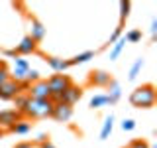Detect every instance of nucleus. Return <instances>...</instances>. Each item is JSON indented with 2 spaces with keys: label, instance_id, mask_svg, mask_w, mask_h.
<instances>
[{
  "label": "nucleus",
  "instance_id": "2",
  "mask_svg": "<svg viewBox=\"0 0 157 148\" xmlns=\"http://www.w3.org/2000/svg\"><path fill=\"white\" fill-rule=\"evenodd\" d=\"M155 101H157L155 87L149 85V83L134 89V91H132V95H130V103L134 107H137V109H151V107L155 105Z\"/></svg>",
  "mask_w": 157,
  "mask_h": 148
},
{
  "label": "nucleus",
  "instance_id": "25",
  "mask_svg": "<svg viewBox=\"0 0 157 148\" xmlns=\"http://www.w3.org/2000/svg\"><path fill=\"white\" fill-rule=\"evenodd\" d=\"M134 128H136V121H134V118H124V122H122V130L130 132V130H134Z\"/></svg>",
  "mask_w": 157,
  "mask_h": 148
},
{
  "label": "nucleus",
  "instance_id": "24",
  "mask_svg": "<svg viewBox=\"0 0 157 148\" xmlns=\"http://www.w3.org/2000/svg\"><path fill=\"white\" fill-rule=\"evenodd\" d=\"M36 81H39V71H37V69H32V67H29L28 71H26V83H29V85H32V83H36Z\"/></svg>",
  "mask_w": 157,
  "mask_h": 148
},
{
  "label": "nucleus",
  "instance_id": "21",
  "mask_svg": "<svg viewBox=\"0 0 157 148\" xmlns=\"http://www.w3.org/2000/svg\"><path fill=\"white\" fill-rule=\"evenodd\" d=\"M28 95L26 93H20L18 97H14V103H16V111L20 113V115H22V111H24V107H26V103H28Z\"/></svg>",
  "mask_w": 157,
  "mask_h": 148
},
{
  "label": "nucleus",
  "instance_id": "26",
  "mask_svg": "<svg viewBox=\"0 0 157 148\" xmlns=\"http://www.w3.org/2000/svg\"><path fill=\"white\" fill-rule=\"evenodd\" d=\"M8 79H10V71L6 69V65L2 63V65H0V85H2V83H6Z\"/></svg>",
  "mask_w": 157,
  "mask_h": 148
},
{
  "label": "nucleus",
  "instance_id": "19",
  "mask_svg": "<svg viewBox=\"0 0 157 148\" xmlns=\"http://www.w3.org/2000/svg\"><path fill=\"white\" fill-rule=\"evenodd\" d=\"M112 128H114V117H106L104 118V125H102V130H100V138H108L112 132Z\"/></svg>",
  "mask_w": 157,
  "mask_h": 148
},
{
  "label": "nucleus",
  "instance_id": "14",
  "mask_svg": "<svg viewBox=\"0 0 157 148\" xmlns=\"http://www.w3.org/2000/svg\"><path fill=\"white\" fill-rule=\"evenodd\" d=\"M120 97H122V89L120 85L112 79L110 81V85H108V99H110V105H114V103L120 101Z\"/></svg>",
  "mask_w": 157,
  "mask_h": 148
},
{
  "label": "nucleus",
  "instance_id": "16",
  "mask_svg": "<svg viewBox=\"0 0 157 148\" xmlns=\"http://www.w3.org/2000/svg\"><path fill=\"white\" fill-rule=\"evenodd\" d=\"M94 57V51H85V53H78L73 59H69V65H81V63H86Z\"/></svg>",
  "mask_w": 157,
  "mask_h": 148
},
{
  "label": "nucleus",
  "instance_id": "34",
  "mask_svg": "<svg viewBox=\"0 0 157 148\" xmlns=\"http://www.w3.org/2000/svg\"><path fill=\"white\" fill-rule=\"evenodd\" d=\"M0 65H2V61H0Z\"/></svg>",
  "mask_w": 157,
  "mask_h": 148
},
{
  "label": "nucleus",
  "instance_id": "11",
  "mask_svg": "<svg viewBox=\"0 0 157 148\" xmlns=\"http://www.w3.org/2000/svg\"><path fill=\"white\" fill-rule=\"evenodd\" d=\"M29 38H32L36 43L45 38V26H43L39 20H36V18L29 20Z\"/></svg>",
  "mask_w": 157,
  "mask_h": 148
},
{
  "label": "nucleus",
  "instance_id": "30",
  "mask_svg": "<svg viewBox=\"0 0 157 148\" xmlns=\"http://www.w3.org/2000/svg\"><path fill=\"white\" fill-rule=\"evenodd\" d=\"M151 36H153V38L157 36V20L155 18L151 20Z\"/></svg>",
  "mask_w": 157,
  "mask_h": 148
},
{
  "label": "nucleus",
  "instance_id": "7",
  "mask_svg": "<svg viewBox=\"0 0 157 148\" xmlns=\"http://www.w3.org/2000/svg\"><path fill=\"white\" fill-rule=\"evenodd\" d=\"M20 83H16L14 79H8L6 83L0 85V99L2 101H14V97L20 95Z\"/></svg>",
  "mask_w": 157,
  "mask_h": 148
},
{
  "label": "nucleus",
  "instance_id": "3",
  "mask_svg": "<svg viewBox=\"0 0 157 148\" xmlns=\"http://www.w3.org/2000/svg\"><path fill=\"white\" fill-rule=\"evenodd\" d=\"M47 85H49V91H51V101L53 103H59L61 95L67 91V87L71 85V79L69 75H63V73H55L47 79Z\"/></svg>",
  "mask_w": 157,
  "mask_h": 148
},
{
  "label": "nucleus",
  "instance_id": "9",
  "mask_svg": "<svg viewBox=\"0 0 157 148\" xmlns=\"http://www.w3.org/2000/svg\"><path fill=\"white\" fill-rule=\"evenodd\" d=\"M51 117L59 122H69L73 118V107L65 105V103H53V111Z\"/></svg>",
  "mask_w": 157,
  "mask_h": 148
},
{
  "label": "nucleus",
  "instance_id": "18",
  "mask_svg": "<svg viewBox=\"0 0 157 148\" xmlns=\"http://www.w3.org/2000/svg\"><path fill=\"white\" fill-rule=\"evenodd\" d=\"M92 109H100V107H106L110 105V99H108V95H94L90 99V103H88Z\"/></svg>",
  "mask_w": 157,
  "mask_h": 148
},
{
  "label": "nucleus",
  "instance_id": "20",
  "mask_svg": "<svg viewBox=\"0 0 157 148\" xmlns=\"http://www.w3.org/2000/svg\"><path fill=\"white\" fill-rule=\"evenodd\" d=\"M141 67H144V57L136 59V63H134V65H132V69H130V75H128V79H130V81H134V79L137 77V73L141 71Z\"/></svg>",
  "mask_w": 157,
  "mask_h": 148
},
{
  "label": "nucleus",
  "instance_id": "8",
  "mask_svg": "<svg viewBox=\"0 0 157 148\" xmlns=\"http://www.w3.org/2000/svg\"><path fill=\"white\" fill-rule=\"evenodd\" d=\"M81 97H82V89L78 87V85H69L67 87V91L61 95V99H59V103H65V105L69 107H73V105H77L78 101H81Z\"/></svg>",
  "mask_w": 157,
  "mask_h": 148
},
{
  "label": "nucleus",
  "instance_id": "29",
  "mask_svg": "<svg viewBox=\"0 0 157 148\" xmlns=\"http://www.w3.org/2000/svg\"><path fill=\"white\" fill-rule=\"evenodd\" d=\"M14 148H39L36 142H20V144H16Z\"/></svg>",
  "mask_w": 157,
  "mask_h": 148
},
{
  "label": "nucleus",
  "instance_id": "5",
  "mask_svg": "<svg viewBox=\"0 0 157 148\" xmlns=\"http://www.w3.org/2000/svg\"><path fill=\"white\" fill-rule=\"evenodd\" d=\"M32 67L29 65V61L28 59H24V57H16L14 59V69H12V73H10V79H14L16 83H24L26 81V71Z\"/></svg>",
  "mask_w": 157,
  "mask_h": 148
},
{
  "label": "nucleus",
  "instance_id": "27",
  "mask_svg": "<svg viewBox=\"0 0 157 148\" xmlns=\"http://www.w3.org/2000/svg\"><path fill=\"white\" fill-rule=\"evenodd\" d=\"M122 28H124V26L120 24V26H118L114 32H112V36H110V43H114V42H118V39L122 38Z\"/></svg>",
  "mask_w": 157,
  "mask_h": 148
},
{
  "label": "nucleus",
  "instance_id": "17",
  "mask_svg": "<svg viewBox=\"0 0 157 148\" xmlns=\"http://www.w3.org/2000/svg\"><path fill=\"white\" fill-rule=\"evenodd\" d=\"M126 38L122 36L120 39H118V42H114V46H112V49H110V59H118V56H120L122 53V49L126 47Z\"/></svg>",
  "mask_w": 157,
  "mask_h": 148
},
{
  "label": "nucleus",
  "instance_id": "12",
  "mask_svg": "<svg viewBox=\"0 0 157 148\" xmlns=\"http://www.w3.org/2000/svg\"><path fill=\"white\" fill-rule=\"evenodd\" d=\"M36 49H37V43L33 42L29 36H26V38H22V42L18 43V47H16V53L20 57L22 56H29V53H36Z\"/></svg>",
  "mask_w": 157,
  "mask_h": 148
},
{
  "label": "nucleus",
  "instance_id": "6",
  "mask_svg": "<svg viewBox=\"0 0 157 148\" xmlns=\"http://www.w3.org/2000/svg\"><path fill=\"white\" fill-rule=\"evenodd\" d=\"M18 121H22V115L16 109H6V111H0V130H10Z\"/></svg>",
  "mask_w": 157,
  "mask_h": 148
},
{
  "label": "nucleus",
  "instance_id": "31",
  "mask_svg": "<svg viewBox=\"0 0 157 148\" xmlns=\"http://www.w3.org/2000/svg\"><path fill=\"white\" fill-rule=\"evenodd\" d=\"M4 56L6 57H18V53H16V49H4Z\"/></svg>",
  "mask_w": 157,
  "mask_h": 148
},
{
  "label": "nucleus",
  "instance_id": "23",
  "mask_svg": "<svg viewBox=\"0 0 157 148\" xmlns=\"http://www.w3.org/2000/svg\"><path fill=\"white\" fill-rule=\"evenodd\" d=\"M130 8H132V4L128 2V0H122V2H120V20H122V22L128 18V14H130Z\"/></svg>",
  "mask_w": 157,
  "mask_h": 148
},
{
  "label": "nucleus",
  "instance_id": "15",
  "mask_svg": "<svg viewBox=\"0 0 157 148\" xmlns=\"http://www.w3.org/2000/svg\"><path fill=\"white\" fill-rule=\"evenodd\" d=\"M29 130H32V122L26 121V118H22V121H18L8 132H16V134H28Z\"/></svg>",
  "mask_w": 157,
  "mask_h": 148
},
{
  "label": "nucleus",
  "instance_id": "4",
  "mask_svg": "<svg viewBox=\"0 0 157 148\" xmlns=\"http://www.w3.org/2000/svg\"><path fill=\"white\" fill-rule=\"evenodd\" d=\"M26 95L29 99H51V91H49L47 81L39 79V81H36V83H32V85H29Z\"/></svg>",
  "mask_w": 157,
  "mask_h": 148
},
{
  "label": "nucleus",
  "instance_id": "1",
  "mask_svg": "<svg viewBox=\"0 0 157 148\" xmlns=\"http://www.w3.org/2000/svg\"><path fill=\"white\" fill-rule=\"evenodd\" d=\"M53 111V101L51 99H28L26 107L22 111V118H47L51 117Z\"/></svg>",
  "mask_w": 157,
  "mask_h": 148
},
{
  "label": "nucleus",
  "instance_id": "33",
  "mask_svg": "<svg viewBox=\"0 0 157 148\" xmlns=\"http://www.w3.org/2000/svg\"><path fill=\"white\" fill-rule=\"evenodd\" d=\"M2 134H4V130H0V136H2Z\"/></svg>",
  "mask_w": 157,
  "mask_h": 148
},
{
  "label": "nucleus",
  "instance_id": "32",
  "mask_svg": "<svg viewBox=\"0 0 157 148\" xmlns=\"http://www.w3.org/2000/svg\"><path fill=\"white\" fill-rule=\"evenodd\" d=\"M39 148H55V146H53V144H51V142H49V140H47V142H43V144H39Z\"/></svg>",
  "mask_w": 157,
  "mask_h": 148
},
{
  "label": "nucleus",
  "instance_id": "28",
  "mask_svg": "<svg viewBox=\"0 0 157 148\" xmlns=\"http://www.w3.org/2000/svg\"><path fill=\"white\" fill-rule=\"evenodd\" d=\"M128 148H149V144L145 140H134V142H130Z\"/></svg>",
  "mask_w": 157,
  "mask_h": 148
},
{
  "label": "nucleus",
  "instance_id": "13",
  "mask_svg": "<svg viewBox=\"0 0 157 148\" xmlns=\"http://www.w3.org/2000/svg\"><path fill=\"white\" fill-rule=\"evenodd\" d=\"M47 65L53 69L55 73H63L65 69H69V59H61V57H47Z\"/></svg>",
  "mask_w": 157,
  "mask_h": 148
},
{
  "label": "nucleus",
  "instance_id": "10",
  "mask_svg": "<svg viewBox=\"0 0 157 148\" xmlns=\"http://www.w3.org/2000/svg\"><path fill=\"white\" fill-rule=\"evenodd\" d=\"M112 81L110 73L108 71H102V69H98V71H92L90 75H88V83L94 87H108Z\"/></svg>",
  "mask_w": 157,
  "mask_h": 148
},
{
  "label": "nucleus",
  "instance_id": "22",
  "mask_svg": "<svg viewBox=\"0 0 157 148\" xmlns=\"http://www.w3.org/2000/svg\"><path fill=\"white\" fill-rule=\"evenodd\" d=\"M124 38H126L128 43H137V42L141 39V32H140V30H130V32H128Z\"/></svg>",
  "mask_w": 157,
  "mask_h": 148
}]
</instances>
